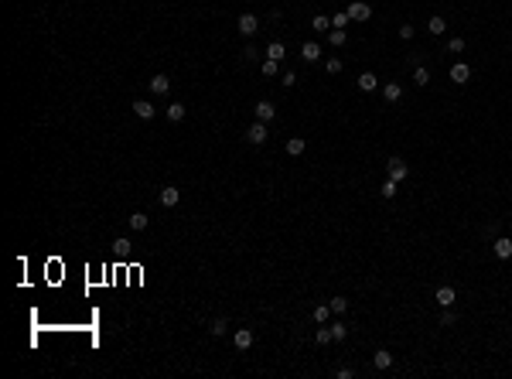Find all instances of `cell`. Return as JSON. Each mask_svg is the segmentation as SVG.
Here are the masks:
<instances>
[{"label": "cell", "mask_w": 512, "mask_h": 379, "mask_svg": "<svg viewBox=\"0 0 512 379\" xmlns=\"http://www.w3.org/2000/svg\"><path fill=\"white\" fill-rule=\"evenodd\" d=\"M386 171H389V181H396V185H403L406 174H410V168L403 164V157H389L386 161Z\"/></svg>", "instance_id": "6da1fadb"}, {"label": "cell", "mask_w": 512, "mask_h": 379, "mask_svg": "<svg viewBox=\"0 0 512 379\" xmlns=\"http://www.w3.org/2000/svg\"><path fill=\"white\" fill-rule=\"evenodd\" d=\"M256 31H260V18L256 14H239V35L243 38H253Z\"/></svg>", "instance_id": "7a4b0ae2"}, {"label": "cell", "mask_w": 512, "mask_h": 379, "mask_svg": "<svg viewBox=\"0 0 512 379\" xmlns=\"http://www.w3.org/2000/svg\"><path fill=\"white\" fill-rule=\"evenodd\" d=\"M348 18L352 21H369L372 18V7H369L365 0H352V4H348Z\"/></svg>", "instance_id": "3957f363"}, {"label": "cell", "mask_w": 512, "mask_h": 379, "mask_svg": "<svg viewBox=\"0 0 512 379\" xmlns=\"http://www.w3.org/2000/svg\"><path fill=\"white\" fill-rule=\"evenodd\" d=\"M434 301L440 304V307H454V301H457V290L451 284H444V287H437V294H434Z\"/></svg>", "instance_id": "277c9868"}, {"label": "cell", "mask_w": 512, "mask_h": 379, "mask_svg": "<svg viewBox=\"0 0 512 379\" xmlns=\"http://www.w3.org/2000/svg\"><path fill=\"white\" fill-rule=\"evenodd\" d=\"M492 253L498 256V260H512V239H509V236H495Z\"/></svg>", "instance_id": "5b68a950"}, {"label": "cell", "mask_w": 512, "mask_h": 379, "mask_svg": "<svg viewBox=\"0 0 512 379\" xmlns=\"http://www.w3.org/2000/svg\"><path fill=\"white\" fill-rule=\"evenodd\" d=\"M447 76H451V82H457V86H464V82L471 79V65H464V62H454Z\"/></svg>", "instance_id": "8992f818"}, {"label": "cell", "mask_w": 512, "mask_h": 379, "mask_svg": "<svg viewBox=\"0 0 512 379\" xmlns=\"http://www.w3.org/2000/svg\"><path fill=\"white\" fill-rule=\"evenodd\" d=\"M253 113H256V120H260V123H270V120L277 116V110H273V103H270V99H260V103L253 106Z\"/></svg>", "instance_id": "52a82bcc"}, {"label": "cell", "mask_w": 512, "mask_h": 379, "mask_svg": "<svg viewBox=\"0 0 512 379\" xmlns=\"http://www.w3.org/2000/svg\"><path fill=\"white\" fill-rule=\"evenodd\" d=\"M246 140H249V144H256V147H260V144H266V123H260V120H256V123L246 130Z\"/></svg>", "instance_id": "ba28073f"}, {"label": "cell", "mask_w": 512, "mask_h": 379, "mask_svg": "<svg viewBox=\"0 0 512 379\" xmlns=\"http://www.w3.org/2000/svg\"><path fill=\"white\" fill-rule=\"evenodd\" d=\"M232 345H236L239 352H246L249 345H253V331H249V328H236V335H232Z\"/></svg>", "instance_id": "9c48e42d"}, {"label": "cell", "mask_w": 512, "mask_h": 379, "mask_svg": "<svg viewBox=\"0 0 512 379\" xmlns=\"http://www.w3.org/2000/svg\"><path fill=\"white\" fill-rule=\"evenodd\" d=\"M147 89H151L154 96H164V93H168V89H171V79H168V76H161V72H157V76H154L151 82H147Z\"/></svg>", "instance_id": "30bf717a"}, {"label": "cell", "mask_w": 512, "mask_h": 379, "mask_svg": "<svg viewBox=\"0 0 512 379\" xmlns=\"http://www.w3.org/2000/svg\"><path fill=\"white\" fill-rule=\"evenodd\" d=\"M301 58H304V62H318V58H321V45H318V41H304V45H301Z\"/></svg>", "instance_id": "8fae6325"}, {"label": "cell", "mask_w": 512, "mask_h": 379, "mask_svg": "<svg viewBox=\"0 0 512 379\" xmlns=\"http://www.w3.org/2000/svg\"><path fill=\"white\" fill-rule=\"evenodd\" d=\"M130 110H133V113H137V116H140V120H151V116L157 113V110H154V103H151V99H137V103H133Z\"/></svg>", "instance_id": "7c38bea8"}, {"label": "cell", "mask_w": 512, "mask_h": 379, "mask_svg": "<svg viewBox=\"0 0 512 379\" xmlns=\"http://www.w3.org/2000/svg\"><path fill=\"white\" fill-rule=\"evenodd\" d=\"M382 99H386V103H399V99H403V86H399V82H386V86H382Z\"/></svg>", "instance_id": "4fadbf2b"}, {"label": "cell", "mask_w": 512, "mask_h": 379, "mask_svg": "<svg viewBox=\"0 0 512 379\" xmlns=\"http://www.w3.org/2000/svg\"><path fill=\"white\" fill-rule=\"evenodd\" d=\"M181 202V191L174 188V185H168V188H161V205H168V209H174Z\"/></svg>", "instance_id": "5bb4252c"}, {"label": "cell", "mask_w": 512, "mask_h": 379, "mask_svg": "<svg viewBox=\"0 0 512 379\" xmlns=\"http://www.w3.org/2000/svg\"><path fill=\"white\" fill-rule=\"evenodd\" d=\"M284 151L290 154V157H297V154H304V151H307V140H304V137H290V140L284 144Z\"/></svg>", "instance_id": "9a60e30c"}, {"label": "cell", "mask_w": 512, "mask_h": 379, "mask_svg": "<svg viewBox=\"0 0 512 379\" xmlns=\"http://www.w3.org/2000/svg\"><path fill=\"white\" fill-rule=\"evenodd\" d=\"M147 226H151L147 212H133V215H130V229H133V232H144Z\"/></svg>", "instance_id": "2e32d148"}, {"label": "cell", "mask_w": 512, "mask_h": 379, "mask_svg": "<svg viewBox=\"0 0 512 379\" xmlns=\"http://www.w3.org/2000/svg\"><path fill=\"white\" fill-rule=\"evenodd\" d=\"M372 365H376V369H389V365H393V352H386V348H379V352L372 355Z\"/></svg>", "instance_id": "e0dca14e"}, {"label": "cell", "mask_w": 512, "mask_h": 379, "mask_svg": "<svg viewBox=\"0 0 512 379\" xmlns=\"http://www.w3.org/2000/svg\"><path fill=\"white\" fill-rule=\"evenodd\" d=\"M260 72H263L266 79L280 76V62H273V58H263V62H260Z\"/></svg>", "instance_id": "ac0fdd59"}, {"label": "cell", "mask_w": 512, "mask_h": 379, "mask_svg": "<svg viewBox=\"0 0 512 379\" xmlns=\"http://www.w3.org/2000/svg\"><path fill=\"white\" fill-rule=\"evenodd\" d=\"M328 41H331L335 48H341V45L348 41V31H345V28H331V31H328Z\"/></svg>", "instance_id": "d6986e66"}, {"label": "cell", "mask_w": 512, "mask_h": 379, "mask_svg": "<svg viewBox=\"0 0 512 379\" xmlns=\"http://www.w3.org/2000/svg\"><path fill=\"white\" fill-rule=\"evenodd\" d=\"M168 120H171V123H181V120H185V103H171V106H168Z\"/></svg>", "instance_id": "ffe728a7"}, {"label": "cell", "mask_w": 512, "mask_h": 379, "mask_svg": "<svg viewBox=\"0 0 512 379\" xmlns=\"http://www.w3.org/2000/svg\"><path fill=\"white\" fill-rule=\"evenodd\" d=\"M331 314H335V311H331V304H318V307H314V321H318V324H328V318H331Z\"/></svg>", "instance_id": "44dd1931"}, {"label": "cell", "mask_w": 512, "mask_h": 379, "mask_svg": "<svg viewBox=\"0 0 512 379\" xmlns=\"http://www.w3.org/2000/svg\"><path fill=\"white\" fill-rule=\"evenodd\" d=\"M284 55H287L284 45H280V41H270V48H266V58H273V62H284Z\"/></svg>", "instance_id": "7402d4cb"}, {"label": "cell", "mask_w": 512, "mask_h": 379, "mask_svg": "<svg viewBox=\"0 0 512 379\" xmlns=\"http://www.w3.org/2000/svg\"><path fill=\"white\" fill-rule=\"evenodd\" d=\"M427 31H430V35H444V31H447V21H444V18H430V21H427Z\"/></svg>", "instance_id": "603a6c76"}, {"label": "cell", "mask_w": 512, "mask_h": 379, "mask_svg": "<svg viewBox=\"0 0 512 379\" xmlns=\"http://www.w3.org/2000/svg\"><path fill=\"white\" fill-rule=\"evenodd\" d=\"M359 89H362V93H372V89H376V76H372V72H362V76H359Z\"/></svg>", "instance_id": "cb8c5ba5"}, {"label": "cell", "mask_w": 512, "mask_h": 379, "mask_svg": "<svg viewBox=\"0 0 512 379\" xmlns=\"http://www.w3.org/2000/svg\"><path fill=\"white\" fill-rule=\"evenodd\" d=\"M311 28H314V31H331V18H324V14H314V18H311Z\"/></svg>", "instance_id": "d4e9b609"}, {"label": "cell", "mask_w": 512, "mask_h": 379, "mask_svg": "<svg viewBox=\"0 0 512 379\" xmlns=\"http://www.w3.org/2000/svg\"><path fill=\"white\" fill-rule=\"evenodd\" d=\"M396 191H399V185L386 178V181H382V188H379V195H382V198H396Z\"/></svg>", "instance_id": "484cf974"}, {"label": "cell", "mask_w": 512, "mask_h": 379, "mask_svg": "<svg viewBox=\"0 0 512 379\" xmlns=\"http://www.w3.org/2000/svg\"><path fill=\"white\" fill-rule=\"evenodd\" d=\"M209 331H212V335H215V338H219V335H226V331H229V321H226V318H215V321H212V328H209Z\"/></svg>", "instance_id": "4316f807"}, {"label": "cell", "mask_w": 512, "mask_h": 379, "mask_svg": "<svg viewBox=\"0 0 512 379\" xmlns=\"http://www.w3.org/2000/svg\"><path fill=\"white\" fill-rule=\"evenodd\" d=\"M331 338H335V341H345V338H348V328H345L341 321H335V324H331Z\"/></svg>", "instance_id": "83f0119b"}, {"label": "cell", "mask_w": 512, "mask_h": 379, "mask_svg": "<svg viewBox=\"0 0 512 379\" xmlns=\"http://www.w3.org/2000/svg\"><path fill=\"white\" fill-rule=\"evenodd\" d=\"M413 82H417V86H427V82H430V72H427L423 65H417V69H413Z\"/></svg>", "instance_id": "f1b7e54d"}, {"label": "cell", "mask_w": 512, "mask_h": 379, "mask_svg": "<svg viewBox=\"0 0 512 379\" xmlns=\"http://www.w3.org/2000/svg\"><path fill=\"white\" fill-rule=\"evenodd\" d=\"M331 311L335 314H345L348 311V297H331Z\"/></svg>", "instance_id": "f546056e"}, {"label": "cell", "mask_w": 512, "mask_h": 379, "mask_svg": "<svg viewBox=\"0 0 512 379\" xmlns=\"http://www.w3.org/2000/svg\"><path fill=\"white\" fill-rule=\"evenodd\" d=\"M324 72H328V76H338V72H341V58H328V62H324Z\"/></svg>", "instance_id": "4dcf8cb0"}, {"label": "cell", "mask_w": 512, "mask_h": 379, "mask_svg": "<svg viewBox=\"0 0 512 379\" xmlns=\"http://www.w3.org/2000/svg\"><path fill=\"white\" fill-rule=\"evenodd\" d=\"M314 341H318V345H328V341H335V338H331V328H324V324H321V328H318V335H314Z\"/></svg>", "instance_id": "1f68e13d"}, {"label": "cell", "mask_w": 512, "mask_h": 379, "mask_svg": "<svg viewBox=\"0 0 512 379\" xmlns=\"http://www.w3.org/2000/svg\"><path fill=\"white\" fill-rule=\"evenodd\" d=\"M256 58H260V48L256 45H246L243 48V62H256Z\"/></svg>", "instance_id": "d6a6232c"}, {"label": "cell", "mask_w": 512, "mask_h": 379, "mask_svg": "<svg viewBox=\"0 0 512 379\" xmlns=\"http://www.w3.org/2000/svg\"><path fill=\"white\" fill-rule=\"evenodd\" d=\"M454 321H457V314L451 311V307H444V314H440V324H444V328H451Z\"/></svg>", "instance_id": "836d02e7"}, {"label": "cell", "mask_w": 512, "mask_h": 379, "mask_svg": "<svg viewBox=\"0 0 512 379\" xmlns=\"http://www.w3.org/2000/svg\"><path fill=\"white\" fill-rule=\"evenodd\" d=\"M348 21H352V18H348V11H341V14H335V18H331V28H345Z\"/></svg>", "instance_id": "e575fe53"}, {"label": "cell", "mask_w": 512, "mask_h": 379, "mask_svg": "<svg viewBox=\"0 0 512 379\" xmlns=\"http://www.w3.org/2000/svg\"><path fill=\"white\" fill-rule=\"evenodd\" d=\"M447 52H454V55H457V52H464V38H451V41H447Z\"/></svg>", "instance_id": "d590c367"}, {"label": "cell", "mask_w": 512, "mask_h": 379, "mask_svg": "<svg viewBox=\"0 0 512 379\" xmlns=\"http://www.w3.org/2000/svg\"><path fill=\"white\" fill-rule=\"evenodd\" d=\"M413 35H417V28H413V24H403V28H399V38H403V41H410Z\"/></svg>", "instance_id": "8d00e7d4"}, {"label": "cell", "mask_w": 512, "mask_h": 379, "mask_svg": "<svg viewBox=\"0 0 512 379\" xmlns=\"http://www.w3.org/2000/svg\"><path fill=\"white\" fill-rule=\"evenodd\" d=\"M113 246H116V253H127V249H130V239H127V236H120Z\"/></svg>", "instance_id": "74e56055"}, {"label": "cell", "mask_w": 512, "mask_h": 379, "mask_svg": "<svg viewBox=\"0 0 512 379\" xmlns=\"http://www.w3.org/2000/svg\"><path fill=\"white\" fill-rule=\"evenodd\" d=\"M294 82H297V76H294V72H284V76H280V86H287V89H290Z\"/></svg>", "instance_id": "f35d334b"}, {"label": "cell", "mask_w": 512, "mask_h": 379, "mask_svg": "<svg viewBox=\"0 0 512 379\" xmlns=\"http://www.w3.org/2000/svg\"><path fill=\"white\" fill-rule=\"evenodd\" d=\"M335 376H338V379H352V369H348V365H341V369L335 372Z\"/></svg>", "instance_id": "ab89813d"}]
</instances>
